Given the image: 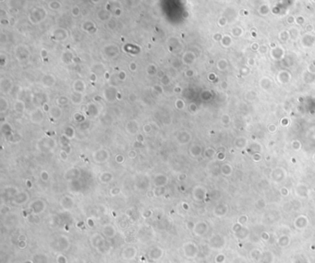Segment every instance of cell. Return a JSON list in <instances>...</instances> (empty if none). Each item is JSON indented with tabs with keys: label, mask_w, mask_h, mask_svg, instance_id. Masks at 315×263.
I'll return each instance as SVG.
<instances>
[{
	"label": "cell",
	"mask_w": 315,
	"mask_h": 263,
	"mask_svg": "<svg viewBox=\"0 0 315 263\" xmlns=\"http://www.w3.org/2000/svg\"><path fill=\"white\" fill-rule=\"evenodd\" d=\"M90 127H91V124H90V122L88 120H85V121L79 124V129L80 131H87V130H89Z\"/></svg>",
	"instance_id": "obj_27"
},
{
	"label": "cell",
	"mask_w": 315,
	"mask_h": 263,
	"mask_svg": "<svg viewBox=\"0 0 315 263\" xmlns=\"http://www.w3.org/2000/svg\"><path fill=\"white\" fill-rule=\"evenodd\" d=\"M152 124L151 123H146V124H144L143 125V127H142V131L145 133V134H151L152 132Z\"/></svg>",
	"instance_id": "obj_28"
},
{
	"label": "cell",
	"mask_w": 315,
	"mask_h": 263,
	"mask_svg": "<svg viewBox=\"0 0 315 263\" xmlns=\"http://www.w3.org/2000/svg\"><path fill=\"white\" fill-rule=\"evenodd\" d=\"M124 160H125V157L122 155V154H118L116 156V162L118 163H123L124 162Z\"/></svg>",
	"instance_id": "obj_33"
},
{
	"label": "cell",
	"mask_w": 315,
	"mask_h": 263,
	"mask_svg": "<svg viewBox=\"0 0 315 263\" xmlns=\"http://www.w3.org/2000/svg\"><path fill=\"white\" fill-rule=\"evenodd\" d=\"M175 107H176L177 110H183L184 107H185V104H184L183 100H181V99H177V100H176V102H175Z\"/></svg>",
	"instance_id": "obj_29"
},
{
	"label": "cell",
	"mask_w": 315,
	"mask_h": 263,
	"mask_svg": "<svg viewBox=\"0 0 315 263\" xmlns=\"http://www.w3.org/2000/svg\"><path fill=\"white\" fill-rule=\"evenodd\" d=\"M130 68H131V70H135V69H136V64H135V63H131V64H130Z\"/></svg>",
	"instance_id": "obj_38"
},
{
	"label": "cell",
	"mask_w": 315,
	"mask_h": 263,
	"mask_svg": "<svg viewBox=\"0 0 315 263\" xmlns=\"http://www.w3.org/2000/svg\"><path fill=\"white\" fill-rule=\"evenodd\" d=\"M141 126L136 119H130L125 125V131L130 136H136L140 131Z\"/></svg>",
	"instance_id": "obj_4"
},
{
	"label": "cell",
	"mask_w": 315,
	"mask_h": 263,
	"mask_svg": "<svg viewBox=\"0 0 315 263\" xmlns=\"http://www.w3.org/2000/svg\"><path fill=\"white\" fill-rule=\"evenodd\" d=\"M93 160L95 163H104L110 158L109 152L104 148H100L93 152Z\"/></svg>",
	"instance_id": "obj_2"
},
{
	"label": "cell",
	"mask_w": 315,
	"mask_h": 263,
	"mask_svg": "<svg viewBox=\"0 0 315 263\" xmlns=\"http://www.w3.org/2000/svg\"><path fill=\"white\" fill-rule=\"evenodd\" d=\"M70 102L74 105H79L82 102V93L80 92H73L70 96Z\"/></svg>",
	"instance_id": "obj_14"
},
{
	"label": "cell",
	"mask_w": 315,
	"mask_h": 263,
	"mask_svg": "<svg viewBox=\"0 0 315 263\" xmlns=\"http://www.w3.org/2000/svg\"><path fill=\"white\" fill-rule=\"evenodd\" d=\"M154 90H156L157 91H159V93H160V94L163 92V90H162V89H160V87H159V86H154Z\"/></svg>",
	"instance_id": "obj_37"
},
{
	"label": "cell",
	"mask_w": 315,
	"mask_h": 263,
	"mask_svg": "<svg viewBox=\"0 0 315 263\" xmlns=\"http://www.w3.org/2000/svg\"><path fill=\"white\" fill-rule=\"evenodd\" d=\"M46 209V203H43L42 200H36L33 203V210L35 212H41Z\"/></svg>",
	"instance_id": "obj_20"
},
{
	"label": "cell",
	"mask_w": 315,
	"mask_h": 263,
	"mask_svg": "<svg viewBox=\"0 0 315 263\" xmlns=\"http://www.w3.org/2000/svg\"><path fill=\"white\" fill-rule=\"evenodd\" d=\"M57 146V142L54 138H40L36 144V148L42 152H51Z\"/></svg>",
	"instance_id": "obj_1"
},
{
	"label": "cell",
	"mask_w": 315,
	"mask_h": 263,
	"mask_svg": "<svg viewBox=\"0 0 315 263\" xmlns=\"http://www.w3.org/2000/svg\"><path fill=\"white\" fill-rule=\"evenodd\" d=\"M72 117H73V120H74L75 122L79 123V124L86 120L85 115H84L81 112H76V113H74L73 115H72Z\"/></svg>",
	"instance_id": "obj_21"
},
{
	"label": "cell",
	"mask_w": 315,
	"mask_h": 263,
	"mask_svg": "<svg viewBox=\"0 0 315 263\" xmlns=\"http://www.w3.org/2000/svg\"><path fill=\"white\" fill-rule=\"evenodd\" d=\"M0 130H1V133L2 135L5 137V138H9L12 133H13V129H12V127L11 125L9 123V122H3L1 124V126H0Z\"/></svg>",
	"instance_id": "obj_11"
},
{
	"label": "cell",
	"mask_w": 315,
	"mask_h": 263,
	"mask_svg": "<svg viewBox=\"0 0 315 263\" xmlns=\"http://www.w3.org/2000/svg\"><path fill=\"white\" fill-rule=\"evenodd\" d=\"M48 114L53 120H58L63 115V110L60 106H51L48 111Z\"/></svg>",
	"instance_id": "obj_9"
},
{
	"label": "cell",
	"mask_w": 315,
	"mask_h": 263,
	"mask_svg": "<svg viewBox=\"0 0 315 263\" xmlns=\"http://www.w3.org/2000/svg\"><path fill=\"white\" fill-rule=\"evenodd\" d=\"M136 141H138V142H140V143H142V144L143 141H144V136L142 134H141V133H138L136 135Z\"/></svg>",
	"instance_id": "obj_34"
},
{
	"label": "cell",
	"mask_w": 315,
	"mask_h": 263,
	"mask_svg": "<svg viewBox=\"0 0 315 263\" xmlns=\"http://www.w3.org/2000/svg\"><path fill=\"white\" fill-rule=\"evenodd\" d=\"M9 109V101L4 97V96H1L0 97V113H6L8 110Z\"/></svg>",
	"instance_id": "obj_15"
},
{
	"label": "cell",
	"mask_w": 315,
	"mask_h": 263,
	"mask_svg": "<svg viewBox=\"0 0 315 263\" xmlns=\"http://www.w3.org/2000/svg\"><path fill=\"white\" fill-rule=\"evenodd\" d=\"M13 110L15 113H17L18 114H22L25 110H26V104L25 102L22 100H17L14 104H13Z\"/></svg>",
	"instance_id": "obj_12"
},
{
	"label": "cell",
	"mask_w": 315,
	"mask_h": 263,
	"mask_svg": "<svg viewBox=\"0 0 315 263\" xmlns=\"http://www.w3.org/2000/svg\"><path fill=\"white\" fill-rule=\"evenodd\" d=\"M80 175V171L77 167H72V168H70L66 173H65V178L67 180H75L77 179Z\"/></svg>",
	"instance_id": "obj_10"
},
{
	"label": "cell",
	"mask_w": 315,
	"mask_h": 263,
	"mask_svg": "<svg viewBox=\"0 0 315 263\" xmlns=\"http://www.w3.org/2000/svg\"><path fill=\"white\" fill-rule=\"evenodd\" d=\"M70 103V99L67 98V96H59L57 99H56V104H58V106H65L67 105V104Z\"/></svg>",
	"instance_id": "obj_24"
},
{
	"label": "cell",
	"mask_w": 315,
	"mask_h": 263,
	"mask_svg": "<svg viewBox=\"0 0 315 263\" xmlns=\"http://www.w3.org/2000/svg\"><path fill=\"white\" fill-rule=\"evenodd\" d=\"M64 136L66 138H67L70 140V139H73L75 138V129L73 127L71 126H67L65 130H64Z\"/></svg>",
	"instance_id": "obj_17"
},
{
	"label": "cell",
	"mask_w": 315,
	"mask_h": 263,
	"mask_svg": "<svg viewBox=\"0 0 315 263\" xmlns=\"http://www.w3.org/2000/svg\"><path fill=\"white\" fill-rule=\"evenodd\" d=\"M5 82H6L5 85H4V84H1V90H2L3 92L9 93V92L10 91L11 88H12V82L10 81V80H7Z\"/></svg>",
	"instance_id": "obj_25"
},
{
	"label": "cell",
	"mask_w": 315,
	"mask_h": 263,
	"mask_svg": "<svg viewBox=\"0 0 315 263\" xmlns=\"http://www.w3.org/2000/svg\"><path fill=\"white\" fill-rule=\"evenodd\" d=\"M44 111L43 108L35 107L30 112V120L34 125H41L44 120Z\"/></svg>",
	"instance_id": "obj_3"
},
{
	"label": "cell",
	"mask_w": 315,
	"mask_h": 263,
	"mask_svg": "<svg viewBox=\"0 0 315 263\" xmlns=\"http://www.w3.org/2000/svg\"><path fill=\"white\" fill-rule=\"evenodd\" d=\"M128 157L129 158V159H131V160H133V159H135V158H136L137 157V152L136 151H135V150H129L128 152Z\"/></svg>",
	"instance_id": "obj_32"
},
{
	"label": "cell",
	"mask_w": 315,
	"mask_h": 263,
	"mask_svg": "<svg viewBox=\"0 0 315 263\" xmlns=\"http://www.w3.org/2000/svg\"><path fill=\"white\" fill-rule=\"evenodd\" d=\"M112 179H113V175L109 172H104L100 176V180L102 183H109L110 181H112Z\"/></svg>",
	"instance_id": "obj_22"
},
{
	"label": "cell",
	"mask_w": 315,
	"mask_h": 263,
	"mask_svg": "<svg viewBox=\"0 0 315 263\" xmlns=\"http://www.w3.org/2000/svg\"><path fill=\"white\" fill-rule=\"evenodd\" d=\"M73 90L75 91V92H80V93H83L85 91V84L83 81L81 80H76L73 83Z\"/></svg>",
	"instance_id": "obj_16"
},
{
	"label": "cell",
	"mask_w": 315,
	"mask_h": 263,
	"mask_svg": "<svg viewBox=\"0 0 315 263\" xmlns=\"http://www.w3.org/2000/svg\"><path fill=\"white\" fill-rule=\"evenodd\" d=\"M128 99H129V101H130L131 103H135V102L137 101V96H136V94H133V93H131V94L129 95Z\"/></svg>",
	"instance_id": "obj_36"
},
{
	"label": "cell",
	"mask_w": 315,
	"mask_h": 263,
	"mask_svg": "<svg viewBox=\"0 0 315 263\" xmlns=\"http://www.w3.org/2000/svg\"><path fill=\"white\" fill-rule=\"evenodd\" d=\"M27 199H28L27 193L23 192V193H20L19 195H18V196L16 197L15 202H16L17 204H22V203H24V202L27 200Z\"/></svg>",
	"instance_id": "obj_23"
},
{
	"label": "cell",
	"mask_w": 315,
	"mask_h": 263,
	"mask_svg": "<svg viewBox=\"0 0 315 263\" xmlns=\"http://www.w3.org/2000/svg\"><path fill=\"white\" fill-rule=\"evenodd\" d=\"M8 140L10 143H13V144H16V143H19L22 140V135L19 132H13L12 135L8 138Z\"/></svg>",
	"instance_id": "obj_18"
},
{
	"label": "cell",
	"mask_w": 315,
	"mask_h": 263,
	"mask_svg": "<svg viewBox=\"0 0 315 263\" xmlns=\"http://www.w3.org/2000/svg\"><path fill=\"white\" fill-rule=\"evenodd\" d=\"M124 78H125V74H124V72H121V74H120V80H124Z\"/></svg>",
	"instance_id": "obj_40"
},
{
	"label": "cell",
	"mask_w": 315,
	"mask_h": 263,
	"mask_svg": "<svg viewBox=\"0 0 315 263\" xmlns=\"http://www.w3.org/2000/svg\"><path fill=\"white\" fill-rule=\"evenodd\" d=\"M59 158H60L61 161L65 162V161L67 160V158H69V153H67V152L66 151H64V150H61V151H60V153H59Z\"/></svg>",
	"instance_id": "obj_31"
},
{
	"label": "cell",
	"mask_w": 315,
	"mask_h": 263,
	"mask_svg": "<svg viewBox=\"0 0 315 263\" xmlns=\"http://www.w3.org/2000/svg\"><path fill=\"white\" fill-rule=\"evenodd\" d=\"M41 177L43 181H47L48 178H49V176H48V173L46 171H42L41 173Z\"/></svg>",
	"instance_id": "obj_35"
},
{
	"label": "cell",
	"mask_w": 315,
	"mask_h": 263,
	"mask_svg": "<svg viewBox=\"0 0 315 263\" xmlns=\"http://www.w3.org/2000/svg\"><path fill=\"white\" fill-rule=\"evenodd\" d=\"M118 91L114 87H109V88L104 90V97L106 102L114 103L118 99Z\"/></svg>",
	"instance_id": "obj_6"
},
{
	"label": "cell",
	"mask_w": 315,
	"mask_h": 263,
	"mask_svg": "<svg viewBox=\"0 0 315 263\" xmlns=\"http://www.w3.org/2000/svg\"><path fill=\"white\" fill-rule=\"evenodd\" d=\"M85 114L87 116H90V117H93V118L97 117L100 114L99 106L95 103H89L87 104V109H86Z\"/></svg>",
	"instance_id": "obj_8"
},
{
	"label": "cell",
	"mask_w": 315,
	"mask_h": 263,
	"mask_svg": "<svg viewBox=\"0 0 315 263\" xmlns=\"http://www.w3.org/2000/svg\"><path fill=\"white\" fill-rule=\"evenodd\" d=\"M112 191H113V192H112L113 194H117V193H118V191H119V189L116 187V188H113V189H112Z\"/></svg>",
	"instance_id": "obj_39"
},
{
	"label": "cell",
	"mask_w": 315,
	"mask_h": 263,
	"mask_svg": "<svg viewBox=\"0 0 315 263\" xmlns=\"http://www.w3.org/2000/svg\"><path fill=\"white\" fill-rule=\"evenodd\" d=\"M62 205L67 210L71 209V207H72V200H71V199L69 198V197H65L62 200Z\"/></svg>",
	"instance_id": "obj_26"
},
{
	"label": "cell",
	"mask_w": 315,
	"mask_h": 263,
	"mask_svg": "<svg viewBox=\"0 0 315 263\" xmlns=\"http://www.w3.org/2000/svg\"><path fill=\"white\" fill-rule=\"evenodd\" d=\"M190 152L191 156L196 157V156H198L200 153V148H199V146H193V147L190 148Z\"/></svg>",
	"instance_id": "obj_30"
},
{
	"label": "cell",
	"mask_w": 315,
	"mask_h": 263,
	"mask_svg": "<svg viewBox=\"0 0 315 263\" xmlns=\"http://www.w3.org/2000/svg\"><path fill=\"white\" fill-rule=\"evenodd\" d=\"M118 99H121V95H120V93H119V92L118 93Z\"/></svg>",
	"instance_id": "obj_41"
},
{
	"label": "cell",
	"mask_w": 315,
	"mask_h": 263,
	"mask_svg": "<svg viewBox=\"0 0 315 263\" xmlns=\"http://www.w3.org/2000/svg\"><path fill=\"white\" fill-rule=\"evenodd\" d=\"M55 78L51 75H46L43 80V85L44 87H52L55 84Z\"/></svg>",
	"instance_id": "obj_19"
},
{
	"label": "cell",
	"mask_w": 315,
	"mask_h": 263,
	"mask_svg": "<svg viewBox=\"0 0 315 263\" xmlns=\"http://www.w3.org/2000/svg\"><path fill=\"white\" fill-rule=\"evenodd\" d=\"M47 96L43 93H36L34 94L32 98V103L35 107H40L43 108L44 105L47 104Z\"/></svg>",
	"instance_id": "obj_5"
},
{
	"label": "cell",
	"mask_w": 315,
	"mask_h": 263,
	"mask_svg": "<svg viewBox=\"0 0 315 263\" xmlns=\"http://www.w3.org/2000/svg\"><path fill=\"white\" fill-rule=\"evenodd\" d=\"M167 181H168V177L163 174L156 175L153 178V183L156 186H163L167 183Z\"/></svg>",
	"instance_id": "obj_13"
},
{
	"label": "cell",
	"mask_w": 315,
	"mask_h": 263,
	"mask_svg": "<svg viewBox=\"0 0 315 263\" xmlns=\"http://www.w3.org/2000/svg\"><path fill=\"white\" fill-rule=\"evenodd\" d=\"M190 138H191L190 134L186 130L178 131L176 135V139L180 145L187 144V143H189L190 141Z\"/></svg>",
	"instance_id": "obj_7"
}]
</instances>
